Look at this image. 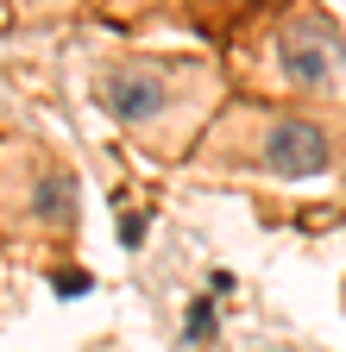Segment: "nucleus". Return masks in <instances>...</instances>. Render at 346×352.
I'll use <instances>...</instances> for the list:
<instances>
[{"instance_id":"1","label":"nucleus","mask_w":346,"mask_h":352,"mask_svg":"<svg viewBox=\"0 0 346 352\" xmlns=\"http://www.w3.org/2000/svg\"><path fill=\"white\" fill-rule=\"evenodd\" d=\"M95 101L113 126H126L145 151L183 157L221 113V63L195 51L164 57H113L95 76Z\"/></svg>"},{"instance_id":"2","label":"nucleus","mask_w":346,"mask_h":352,"mask_svg":"<svg viewBox=\"0 0 346 352\" xmlns=\"http://www.w3.org/2000/svg\"><path fill=\"white\" fill-rule=\"evenodd\" d=\"M202 151L214 170H252V176H327L340 164L334 120L290 107V101H233L202 132Z\"/></svg>"},{"instance_id":"3","label":"nucleus","mask_w":346,"mask_h":352,"mask_svg":"<svg viewBox=\"0 0 346 352\" xmlns=\"http://www.w3.org/2000/svg\"><path fill=\"white\" fill-rule=\"evenodd\" d=\"M271 76L290 101H334L346 95V44L321 7H290L271 25Z\"/></svg>"}]
</instances>
